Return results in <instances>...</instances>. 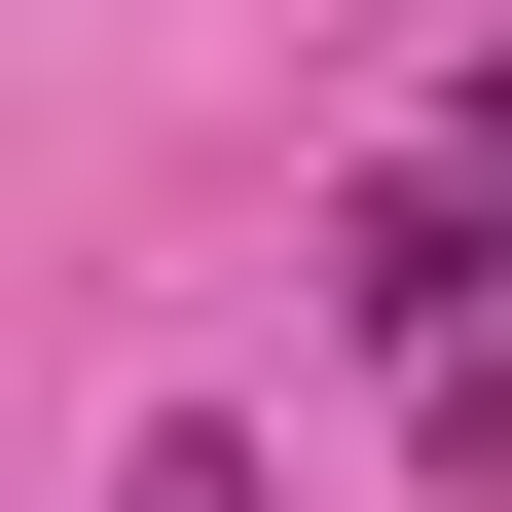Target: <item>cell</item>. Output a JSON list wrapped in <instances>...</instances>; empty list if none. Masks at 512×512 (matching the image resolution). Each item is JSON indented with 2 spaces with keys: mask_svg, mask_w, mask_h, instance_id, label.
<instances>
[{
  "mask_svg": "<svg viewBox=\"0 0 512 512\" xmlns=\"http://www.w3.org/2000/svg\"><path fill=\"white\" fill-rule=\"evenodd\" d=\"M330 293H366V366H403V403L512 476V366H476V330H512V147H403V183L330 220Z\"/></svg>",
  "mask_w": 512,
  "mask_h": 512,
  "instance_id": "obj_1",
  "label": "cell"
},
{
  "mask_svg": "<svg viewBox=\"0 0 512 512\" xmlns=\"http://www.w3.org/2000/svg\"><path fill=\"white\" fill-rule=\"evenodd\" d=\"M110 512H256V439H220V403H183V439H147V476H110Z\"/></svg>",
  "mask_w": 512,
  "mask_h": 512,
  "instance_id": "obj_2",
  "label": "cell"
}]
</instances>
